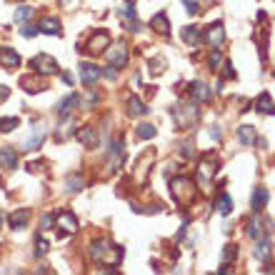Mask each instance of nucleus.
I'll list each match as a JSON object with an SVG mask.
<instances>
[{
  "mask_svg": "<svg viewBox=\"0 0 275 275\" xmlns=\"http://www.w3.org/2000/svg\"><path fill=\"white\" fill-rule=\"evenodd\" d=\"M205 43L210 45V48H220L223 45V40H225V28H223V23H215V25H210L208 30H205Z\"/></svg>",
  "mask_w": 275,
  "mask_h": 275,
  "instance_id": "f8f14e48",
  "label": "nucleus"
},
{
  "mask_svg": "<svg viewBox=\"0 0 275 275\" xmlns=\"http://www.w3.org/2000/svg\"><path fill=\"white\" fill-rule=\"evenodd\" d=\"M123 160H125V143L123 140H115L110 148H108V153H105V175H110V173H115L118 168H123Z\"/></svg>",
  "mask_w": 275,
  "mask_h": 275,
  "instance_id": "7ed1b4c3",
  "label": "nucleus"
},
{
  "mask_svg": "<svg viewBox=\"0 0 275 275\" xmlns=\"http://www.w3.org/2000/svg\"><path fill=\"white\" fill-rule=\"evenodd\" d=\"M118 13H120V15H125V18H130V20L135 18V10H133V3H128L125 8H120Z\"/></svg>",
  "mask_w": 275,
  "mask_h": 275,
  "instance_id": "a19ab883",
  "label": "nucleus"
},
{
  "mask_svg": "<svg viewBox=\"0 0 275 275\" xmlns=\"http://www.w3.org/2000/svg\"><path fill=\"white\" fill-rule=\"evenodd\" d=\"M78 105H80V95H78V93H70L68 98H63V100L58 103L55 113H58V115H68V113H70V110H75Z\"/></svg>",
  "mask_w": 275,
  "mask_h": 275,
  "instance_id": "f3484780",
  "label": "nucleus"
},
{
  "mask_svg": "<svg viewBox=\"0 0 275 275\" xmlns=\"http://www.w3.org/2000/svg\"><path fill=\"white\" fill-rule=\"evenodd\" d=\"M35 33H38V25H30V23H25V25L20 28V35H23V38H33Z\"/></svg>",
  "mask_w": 275,
  "mask_h": 275,
  "instance_id": "e433bc0d",
  "label": "nucleus"
},
{
  "mask_svg": "<svg viewBox=\"0 0 275 275\" xmlns=\"http://www.w3.org/2000/svg\"><path fill=\"white\" fill-rule=\"evenodd\" d=\"M268 198H270L268 188H255V193H253V210L260 213V210L268 205Z\"/></svg>",
  "mask_w": 275,
  "mask_h": 275,
  "instance_id": "b1692460",
  "label": "nucleus"
},
{
  "mask_svg": "<svg viewBox=\"0 0 275 275\" xmlns=\"http://www.w3.org/2000/svg\"><path fill=\"white\" fill-rule=\"evenodd\" d=\"M103 75H105L108 80H115V78H118V68H115V65H110V68H103Z\"/></svg>",
  "mask_w": 275,
  "mask_h": 275,
  "instance_id": "79ce46f5",
  "label": "nucleus"
},
{
  "mask_svg": "<svg viewBox=\"0 0 275 275\" xmlns=\"http://www.w3.org/2000/svg\"><path fill=\"white\" fill-rule=\"evenodd\" d=\"M183 40H185L188 45H198V43L203 40V30H200L198 25H185V28H183Z\"/></svg>",
  "mask_w": 275,
  "mask_h": 275,
  "instance_id": "393cba45",
  "label": "nucleus"
},
{
  "mask_svg": "<svg viewBox=\"0 0 275 275\" xmlns=\"http://www.w3.org/2000/svg\"><path fill=\"white\" fill-rule=\"evenodd\" d=\"M65 185H68V190H70V193H78V190H83V175H78V173L68 175V178H65Z\"/></svg>",
  "mask_w": 275,
  "mask_h": 275,
  "instance_id": "7c9ffc66",
  "label": "nucleus"
},
{
  "mask_svg": "<svg viewBox=\"0 0 275 275\" xmlns=\"http://www.w3.org/2000/svg\"><path fill=\"white\" fill-rule=\"evenodd\" d=\"M0 168H5V170L18 168V155H15V150L10 145H3L0 148Z\"/></svg>",
  "mask_w": 275,
  "mask_h": 275,
  "instance_id": "a211bd4d",
  "label": "nucleus"
},
{
  "mask_svg": "<svg viewBox=\"0 0 275 275\" xmlns=\"http://www.w3.org/2000/svg\"><path fill=\"white\" fill-rule=\"evenodd\" d=\"M255 110H258V113H265V115H275V103H273V98H270V93L258 95V100H255Z\"/></svg>",
  "mask_w": 275,
  "mask_h": 275,
  "instance_id": "4be33fe9",
  "label": "nucleus"
},
{
  "mask_svg": "<svg viewBox=\"0 0 275 275\" xmlns=\"http://www.w3.org/2000/svg\"><path fill=\"white\" fill-rule=\"evenodd\" d=\"M30 15H33V8H30V5H23V8L15 10V20H18V23H25Z\"/></svg>",
  "mask_w": 275,
  "mask_h": 275,
  "instance_id": "72a5a7b5",
  "label": "nucleus"
},
{
  "mask_svg": "<svg viewBox=\"0 0 275 275\" xmlns=\"http://www.w3.org/2000/svg\"><path fill=\"white\" fill-rule=\"evenodd\" d=\"M273 78H275V75H273Z\"/></svg>",
  "mask_w": 275,
  "mask_h": 275,
  "instance_id": "864d4df0",
  "label": "nucleus"
},
{
  "mask_svg": "<svg viewBox=\"0 0 275 275\" xmlns=\"http://www.w3.org/2000/svg\"><path fill=\"white\" fill-rule=\"evenodd\" d=\"M245 233H248L250 238H255V240L263 235V220H260V215H258V213L248 220V230H245Z\"/></svg>",
  "mask_w": 275,
  "mask_h": 275,
  "instance_id": "bb28decb",
  "label": "nucleus"
},
{
  "mask_svg": "<svg viewBox=\"0 0 275 275\" xmlns=\"http://www.w3.org/2000/svg\"><path fill=\"white\" fill-rule=\"evenodd\" d=\"M105 58L110 60V65L115 68H123L128 63V48L120 43V45H113V48H105Z\"/></svg>",
  "mask_w": 275,
  "mask_h": 275,
  "instance_id": "1a4fd4ad",
  "label": "nucleus"
},
{
  "mask_svg": "<svg viewBox=\"0 0 275 275\" xmlns=\"http://www.w3.org/2000/svg\"><path fill=\"white\" fill-rule=\"evenodd\" d=\"M55 225L63 230V235H73V233L78 230V218H75L70 210H63V213L55 215Z\"/></svg>",
  "mask_w": 275,
  "mask_h": 275,
  "instance_id": "6e6552de",
  "label": "nucleus"
},
{
  "mask_svg": "<svg viewBox=\"0 0 275 275\" xmlns=\"http://www.w3.org/2000/svg\"><path fill=\"white\" fill-rule=\"evenodd\" d=\"M218 168H220V160H218L215 153L205 155L200 160V165H198V183H200V185H210L213 178L218 175Z\"/></svg>",
  "mask_w": 275,
  "mask_h": 275,
  "instance_id": "f03ea898",
  "label": "nucleus"
},
{
  "mask_svg": "<svg viewBox=\"0 0 275 275\" xmlns=\"http://www.w3.org/2000/svg\"><path fill=\"white\" fill-rule=\"evenodd\" d=\"M155 135H158L155 125H150V123H140V125H138V138H140V140H153Z\"/></svg>",
  "mask_w": 275,
  "mask_h": 275,
  "instance_id": "c85d7f7f",
  "label": "nucleus"
},
{
  "mask_svg": "<svg viewBox=\"0 0 275 275\" xmlns=\"http://www.w3.org/2000/svg\"><path fill=\"white\" fill-rule=\"evenodd\" d=\"M100 75H103V70H100L95 63H80V80H83V83L93 85Z\"/></svg>",
  "mask_w": 275,
  "mask_h": 275,
  "instance_id": "2eb2a0df",
  "label": "nucleus"
},
{
  "mask_svg": "<svg viewBox=\"0 0 275 275\" xmlns=\"http://www.w3.org/2000/svg\"><path fill=\"white\" fill-rule=\"evenodd\" d=\"M180 155L185 158V160H190V158H193V145H190V143L180 145Z\"/></svg>",
  "mask_w": 275,
  "mask_h": 275,
  "instance_id": "37998d69",
  "label": "nucleus"
},
{
  "mask_svg": "<svg viewBox=\"0 0 275 275\" xmlns=\"http://www.w3.org/2000/svg\"><path fill=\"white\" fill-rule=\"evenodd\" d=\"M153 163H155V150L148 148V150H145V158H140L138 165H135V170H133L135 183H145V180H148V175H150V165H153Z\"/></svg>",
  "mask_w": 275,
  "mask_h": 275,
  "instance_id": "39448f33",
  "label": "nucleus"
},
{
  "mask_svg": "<svg viewBox=\"0 0 275 275\" xmlns=\"http://www.w3.org/2000/svg\"><path fill=\"white\" fill-rule=\"evenodd\" d=\"M30 68H33L35 73H40V75H55L60 65H58V60H55L53 55L40 53V55H35V58L30 60Z\"/></svg>",
  "mask_w": 275,
  "mask_h": 275,
  "instance_id": "20e7f679",
  "label": "nucleus"
},
{
  "mask_svg": "<svg viewBox=\"0 0 275 275\" xmlns=\"http://www.w3.org/2000/svg\"><path fill=\"white\" fill-rule=\"evenodd\" d=\"M253 253H255L258 260H268V258H270V243H268V240H260V243L255 245Z\"/></svg>",
  "mask_w": 275,
  "mask_h": 275,
  "instance_id": "c756f323",
  "label": "nucleus"
},
{
  "mask_svg": "<svg viewBox=\"0 0 275 275\" xmlns=\"http://www.w3.org/2000/svg\"><path fill=\"white\" fill-rule=\"evenodd\" d=\"M0 65L8 68V70H15V68L20 65V55H18L13 48L3 45V48H0Z\"/></svg>",
  "mask_w": 275,
  "mask_h": 275,
  "instance_id": "4468645a",
  "label": "nucleus"
},
{
  "mask_svg": "<svg viewBox=\"0 0 275 275\" xmlns=\"http://www.w3.org/2000/svg\"><path fill=\"white\" fill-rule=\"evenodd\" d=\"M108 45H110V35H108L105 30H98V33H93V38L85 43V53H90V55H100Z\"/></svg>",
  "mask_w": 275,
  "mask_h": 275,
  "instance_id": "0eeeda50",
  "label": "nucleus"
},
{
  "mask_svg": "<svg viewBox=\"0 0 275 275\" xmlns=\"http://www.w3.org/2000/svg\"><path fill=\"white\" fill-rule=\"evenodd\" d=\"M238 140H240L243 145H253V143L258 140L255 128H253V125H240V128H238Z\"/></svg>",
  "mask_w": 275,
  "mask_h": 275,
  "instance_id": "5701e85b",
  "label": "nucleus"
},
{
  "mask_svg": "<svg viewBox=\"0 0 275 275\" xmlns=\"http://www.w3.org/2000/svg\"><path fill=\"white\" fill-rule=\"evenodd\" d=\"M183 5H185V10H188L190 15H195V13H198V3H195V0H183Z\"/></svg>",
  "mask_w": 275,
  "mask_h": 275,
  "instance_id": "c03bdc74",
  "label": "nucleus"
},
{
  "mask_svg": "<svg viewBox=\"0 0 275 275\" xmlns=\"http://www.w3.org/2000/svg\"><path fill=\"white\" fill-rule=\"evenodd\" d=\"M70 125H73V120L70 118L65 120V123H60V128H58V133H55V140H65V138L70 135V130H68Z\"/></svg>",
  "mask_w": 275,
  "mask_h": 275,
  "instance_id": "c9c22d12",
  "label": "nucleus"
},
{
  "mask_svg": "<svg viewBox=\"0 0 275 275\" xmlns=\"http://www.w3.org/2000/svg\"><path fill=\"white\" fill-rule=\"evenodd\" d=\"M8 95H10V90L3 85V88H0V103H3V100H8Z\"/></svg>",
  "mask_w": 275,
  "mask_h": 275,
  "instance_id": "de8ad7c7",
  "label": "nucleus"
},
{
  "mask_svg": "<svg viewBox=\"0 0 275 275\" xmlns=\"http://www.w3.org/2000/svg\"><path fill=\"white\" fill-rule=\"evenodd\" d=\"M128 3H135V0H128Z\"/></svg>",
  "mask_w": 275,
  "mask_h": 275,
  "instance_id": "603ef678",
  "label": "nucleus"
},
{
  "mask_svg": "<svg viewBox=\"0 0 275 275\" xmlns=\"http://www.w3.org/2000/svg\"><path fill=\"white\" fill-rule=\"evenodd\" d=\"M60 3H63V5H70V3H73V0H60Z\"/></svg>",
  "mask_w": 275,
  "mask_h": 275,
  "instance_id": "8fccbe9b",
  "label": "nucleus"
},
{
  "mask_svg": "<svg viewBox=\"0 0 275 275\" xmlns=\"http://www.w3.org/2000/svg\"><path fill=\"white\" fill-rule=\"evenodd\" d=\"M38 33H45V35H63V25L55 15H45L38 23Z\"/></svg>",
  "mask_w": 275,
  "mask_h": 275,
  "instance_id": "ddd939ff",
  "label": "nucleus"
},
{
  "mask_svg": "<svg viewBox=\"0 0 275 275\" xmlns=\"http://www.w3.org/2000/svg\"><path fill=\"white\" fill-rule=\"evenodd\" d=\"M190 95H193V100H195L198 105H200V103H208V100H210V88H208L203 80H195L193 88H190Z\"/></svg>",
  "mask_w": 275,
  "mask_h": 275,
  "instance_id": "6ab92c4d",
  "label": "nucleus"
},
{
  "mask_svg": "<svg viewBox=\"0 0 275 275\" xmlns=\"http://www.w3.org/2000/svg\"><path fill=\"white\" fill-rule=\"evenodd\" d=\"M215 208H218L220 215H230V213H233V200H230V195H228V193H220V195H218V203H215Z\"/></svg>",
  "mask_w": 275,
  "mask_h": 275,
  "instance_id": "cd10ccee",
  "label": "nucleus"
},
{
  "mask_svg": "<svg viewBox=\"0 0 275 275\" xmlns=\"http://www.w3.org/2000/svg\"><path fill=\"white\" fill-rule=\"evenodd\" d=\"M170 190H173V198H175L183 208H188V205H190V203L198 198L195 183H193L190 178H185V175L173 178V180H170Z\"/></svg>",
  "mask_w": 275,
  "mask_h": 275,
  "instance_id": "f257e3e1",
  "label": "nucleus"
},
{
  "mask_svg": "<svg viewBox=\"0 0 275 275\" xmlns=\"http://www.w3.org/2000/svg\"><path fill=\"white\" fill-rule=\"evenodd\" d=\"M150 28H153L155 33H163V35H170V23H168V18H165L163 13H158L155 18L150 20Z\"/></svg>",
  "mask_w": 275,
  "mask_h": 275,
  "instance_id": "a878e982",
  "label": "nucleus"
},
{
  "mask_svg": "<svg viewBox=\"0 0 275 275\" xmlns=\"http://www.w3.org/2000/svg\"><path fill=\"white\" fill-rule=\"evenodd\" d=\"M0 223H3V213H0Z\"/></svg>",
  "mask_w": 275,
  "mask_h": 275,
  "instance_id": "3c124183",
  "label": "nucleus"
},
{
  "mask_svg": "<svg viewBox=\"0 0 275 275\" xmlns=\"http://www.w3.org/2000/svg\"><path fill=\"white\" fill-rule=\"evenodd\" d=\"M28 220H30V213H28V210H15V213L8 218V225H10L13 230H23V228L28 225Z\"/></svg>",
  "mask_w": 275,
  "mask_h": 275,
  "instance_id": "412c9836",
  "label": "nucleus"
},
{
  "mask_svg": "<svg viewBox=\"0 0 275 275\" xmlns=\"http://www.w3.org/2000/svg\"><path fill=\"white\" fill-rule=\"evenodd\" d=\"M163 70H165V60H153V63H150V73H153V75H160Z\"/></svg>",
  "mask_w": 275,
  "mask_h": 275,
  "instance_id": "58836bf2",
  "label": "nucleus"
},
{
  "mask_svg": "<svg viewBox=\"0 0 275 275\" xmlns=\"http://www.w3.org/2000/svg\"><path fill=\"white\" fill-rule=\"evenodd\" d=\"M18 125H20L18 118H0V130H3V133H10V130H15Z\"/></svg>",
  "mask_w": 275,
  "mask_h": 275,
  "instance_id": "473e14b6",
  "label": "nucleus"
},
{
  "mask_svg": "<svg viewBox=\"0 0 275 275\" xmlns=\"http://www.w3.org/2000/svg\"><path fill=\"white\" fill-rule=\"evenodd\" d=\"M210 138L213 140H220V128H210Z\"/></svg>",
  "mask_w": 275,
  "mask_h": 275,
  "instance_id": "49530a36",
  "label": "nucleus"
},
{
  "mask_svg": "<svg viewBox=\"0 0 275 275\" xmlns=\"http://www.w3.org/2000/svg\"><path fill=\"white\" fill-rule=\"evenodd\" d=\"M220 63H223V53H220V48H213V53L208 55V65H210V70H218Z\"/></svg>",
  "mask_w": 275,
  "mask_h": 275,
  "instance_id": "2f4dec72",
  "label": "nucleus"
},
{
  "mask_svg": "<svg viewBox=\"0 0 275 275\" xmlns=\"http://www.w3.org/2000/svg\"><path fill=\"white\" fill-rule=\"evenodd\" d=\"M48 253V240L45 238H38L35 240V255H45Z\"/></svg>",
  "mask_w": 275,
  "mask_h": 275,
  "instance_id": "4c0bfd02",
  "label": "nucleus"
},
{
  "mask_svg": "<svg viewBox=\"0 0 275 275\" xmlns=\"http://www.w3.org/2000/svg\"><path fill=\"white\" fill-rule=\"evenodd\" d=\"M20 85H23V90L30 93V95L48 88V83H45V78H43L40 73H35V75H23V78H20Z\"/></svg>",
  "mask_w": 275,
  "mask_h": 275,
  "instance_id": "9b49d317",
  "label": "nucleus"
},
{
  "mask_svg": "<svg viewBox=\"0 0 275 275\" xmlns=\"http://www.w3.org/2000/svg\"><path fill=\"white\" fill-rule=\"evenodd\" d=\"M235 258H238V245H233V243L225 245V248H223V263H230V260H235Z\"/></svg>",
  "mask_w": 275,
  "mask_h": 275,
  "instance_id": "f704fd0d",
  "label": "nucleus"
},
{
  "mask_svg": "<svg viewBox=\"0 0 275 275\" xmlns=\"http://www.w3.org/2000/svg\"><path fill=\"white\" fill-rule=\"evenodd\" d=\"M198 103L193 100V105H178L173 113H175V120H178V125H183V128H188V125H195L198 123V115H200V110L195 108Z\"/></svg>",
  "mask_w": 275,
  "mask_h": 275,
  "instance_id": "423d86ee",
  "label": "nucleus"
},
{
  "mask_svg": "<svg viewBox=\"0 0 275 275\" xmlns=\"http://www.w3.org/2000/svg\"><path fill=\"white\" fill-rule=\"evenodd\" d=\"M53 223H55V218L50 215V213H45L43 218H40V228L45 230V228H53Z\"/></svg>",
  "mask_w": 275,
  "mask_h": 275,
  "instance_id": "ea45409f",
  "label": "nucleus"
},
{
  "mask_svg": "<svg viewBox=\"0 0 275 275\" xmlns=\"http://www.w3.org/2000/svg\"><path fill=\"white\" fill-rule=\"evenodd\" d=\"M63 83H65V85H73V75H70V73H63Z\"/></svg>",
  "mask_w": 275,
  "mask_h": 275,
  "instance_id": "09e8293b",
  "label": "nucleus"
},
{
  "mask_svg": "<svg viewBox=\"0 0 275 275\" xmlns=\"http://www.w3.org/2000/svg\"><path fill=\"white\" fill-rule=\"evenodd\" d=\"M225 75H228V78H235V70H233V63H225Z\"/></svg>",
  "mask_w": 275,
  "mask_h": 275,
  "instance_id": "a18cd8bd",
  "label": "nucleus"
},
{
  "mask_svg": "<svg viewBox=\"0 0 275 275\" xmlns=\"http://www.w3.org/2000/svg\"><path fill=\"white\" fill-rule=\"evenodd\" d=\"M130 118H140V115H145L148 113V108H145V103L138 98V95H130L128 98V110H125Z\"/></svg>",
  "mask_w": 275,
  "mask_h": 275,
  "instance_id": "aec40b11",
  "label": "nucleus"
},
{
  "mask_svg": "<svg viewBox=\"0 0 275 275\" xmlns=\"http://www.w3.org/2000/svg\"><path fill=\"white\" fill-rule=\"evenodd\" d=\"M45 140V123H35L33 125V135L28 140H23V150H38Z\"/></svg>",
  "mask_w": 275,
  "mask_h": 275,
  "instance_id": "9d476101",
  "label": "nucleus"
},
{
  "mask_svg": "<svg viewBox=\"0 0 275 275\" xmlns=\"http://www.w3.org/2000/svg\"><path fill=\"white\" fill-rule=\"evenodd\" d=\"M78 140L85 145V148H98V130L93 128V125H85L83 130H78Z\"/></svg>",
  "mask_w": 275,
  "mask_h": 275,
  "instance_id": "dca6fc26",
  "label": "nucleus"
}]
</instances>
